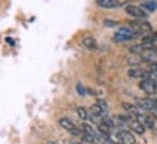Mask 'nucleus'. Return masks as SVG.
Listing matches in <instances>:
<instances>
[{
    "label": "nucleus",
    "instance_id": "nucleus-7",
    "mask_svg": "<svg viewBox=\"0 0 157 144\" xmlns=\"http://www.w3.org/2000/svg\"><path fill=\"white\" fill-rule=\"evenodd\" d=\"M125 2H120V0H97V5L100 7H105V9H113V7H120L123 6Z\"/></svg>",
    "mask_w": 157,
    "mask_h": 144
},
{
    "label": "nucleus",
    "instance_id": "nucleus-8",
    "mask_svg": "<svg viewBox=\"0 0 157 144\" xmlns=\"http://www.w3.org/2000/svg\"><path fill=\"white\" fill-rule=\"evenodd\" d=\"M137 120L147 128H154L156 127V118L153 115H138Z\"/></svg>",
    "mask_w": 157,
    "mask_h": 144
},
{
    "label": "nucleus",
    "instance_id": "nucleus-11",
    "mask_svg": "<svg viewBox=\"0 0 157 144\" xmlns=\"http://www.w3.org/2000/svg\"><path fill=\"white\" fill-rule=\"evenodd\" d=\"M121 134V144H136V138L130 131H120Z\"/></svg>",
    "mask_w": 157,
    "mask_h": 144
},
{
    "label": "nucleus",
    "instance_id": "nucleus-15",
    "mask_svg": "<svg viewBox=\"0 0 157 144\" xmlns=\"http://www.w3.org/2000/svg\"><path fill=\"white\" fill-rule=\"evenodd\" d=\"M76 114H78V117H79L81 120H88V118H90L88 111H86L84 107H78V108H76Z\"/></svg>",
    "mask_w": 157,
    "mask_h": 144
},
{
    "label": "nucleus",
    "instance_id": "nucleus-14",
    "mask_svg": "<svg viewBox=\"0 0 157 144\" xmlns=\"http://www.w3.org/2000/svg\"><path fill=\"white\" fill-rule=\"evenodd\" d=\"M81 130L84 131V134H91V135H98V131H95V130L92 128L91 125H88V124H82L81 125Z\"/></svg>",
    "mask_w": 157,
    "mask_h": 144
},
{
    "label": "nucleus",
    "instance_id": "nucleus-2",
    "mask_svg": "<svg viewBox=\"0 0 157 144\" xmlns=\"http://www.w3.org/2000/svg\"><path fill=\"white\" fill-rule=\"evenodd\" d=\"M136 107H138L141 111H154L157 110V104L150 98H137L136 100Z\"/></svg>",
    "mask_w": 157,
    "mask_h": 144
},
{
    "label": "nucleus",
    "instance_id": "nucleus-6",
    "mask_svg": "<svg viewBox=\"0 0 157 144\" xmlns=\"http://www.w3.org/2000/svg\"><path fill=\"white\" fill-rule=\"evenodd\" d=\"M140 58L144 62H154L157 61V49H144Z\"/></svg>",
    "mask_w": 157,
    "mask_h": 144
},
{
    "label": "nucleus",
    "instance_id": "nucleus-24",
    "mask_svg": "<svg viewBox=\"0 0 157 144\" xmlns=\"http://www.w3.org/2000/svg\"><path fill=\"white\" fill-rule=\"evenodd\" d=\"M46 144H58L56 141H53V140H48V141H46Z\"/></svg>",
    "mask_w": 157,
    "mask_h": 144
},
{
    "label": "nucleus",
    "instance_id": "nucleus-10",
    "mask_svg": "<svg viewBox=\"0 0 157 144\" xmlns=\"http://www.w3.org/2000/svg\"><path fill=\"white\" fill-rule=\"evenodd\" d=\"M128 127L133 130L134 133H137V134H144V131H146V130H144L146 127H144L138 120H130L128 121Z\"/></svg>",
    "mask_w": 157,
    "mask_h": 144
},
{
    "label": "nucleus",
    "instance_id": "nucleus-13",
    "mask_svg": "<svg viewBox=\"0 0 157 144\" xmlns=\"http://www.w3.org/2000/svg\"><path fill=\"white\" fill-rule=\"evenodd\" d=\"M141 9H146L147 12H154L157 9V2H144L141 5Z\"/></svg>",
    "mask_w": 157,
    "mask_h": 144
},
{
    "label": "nucleus",
    "instance_id": "nucleus-19",
    "mask_svg": "<svg viewBox=\"0 0 157 144\" xmlns=\"http://www.w3.org/2000/svg\"><path fill=\"white\" fill-rule=\"evenodd\" d=\"M104 25L107 28H114V26H118V22H115V20H109V19H105L104 20Z\"/></svg>",
    "mask_w": 157,
    "mask_h": 144
},
{
    "label": "nucleus",
    "instance_id": "nucleus-12",
    "mask_svg": "<svg viewBox=\"0 0 157 144\" xmlns=\"http://www.w3.org/2000/svg\"><path fill=\"white\" fill-rule=\"evenodd\" d=\"M82 45L88 49H95L97 48V42L94 38H91V36H86V38L82 39Z\"/></svg>",
    "mask_w": 157,
    "mask_h": 144
},
{
    "label": "nucleus",
    "instance_id": "nucleus-9",
    "mask_svg": "<svg viewBox=\"0 0 157 144\" xmlns=\"http://www.w3.org/2000/svg\"><path fill=\"white\" fill-rule=\"evenodd\" d=\"M128 77L148 79V71H143V69H138V68H130L128 69Z\"/></svg>",
    "mask_w": 157,
    "mask_h": 144
},
{
    "label": "nucleus",
    "instance_id": "nucleus-17",
    "mask_svg": "<svg viewBox=\"0 0 157 144\" xmlns=\"http://www.w3.org/2000/svg\"><path fill=\"white\" fill-rule=\"evenodd\" d=\"M90 120L92 123H95V124H102V120H101V115H95V114H91L90 115Z\"/></svg>",
    "mask_w": 157,
    "mask_h": 144
},
{
    "label": "nucleus",
    "instance_id": "nucleus-1",
    "mask_svg": "<svg viewBox=\"0 0 157 144\" xmlns=\"http://www.w3.org/2000/svg\"><path fill=\"white\" fill-rule=\"evenodd\" d=\"M137 36V33L134 32L130 26H123L117 30V33L114 35V40L115 42H127V40H131Z\"/></svg>",
    "mask_w": 157,
    "mask_h": 144
},
{
    "label": "nucleus",
    "instance_id": "nucleus-4",
    "mask_svg": "<svg viewBox=\"0 0 157 144\" xmlns=\"http://www.w3.org/2000/svg\"><path fill=\"white\" fill-rule=\"evenodd\" d=\"M125 12L130 14V16H133V17H137V19H146L147 17V12H144L141 7H138V6H127L125 7Z\"/></svg>",
    "mask_w": 157,
    "mask_h": 144
},
{
    "label": "nucleus",
    "instance_id": "nucleus-23",
    "mask_svg": "<svg viewBox=\"0 0 157 144\" xmlns=\"http://www.w3.org/2000/svg\"><path fill=\"white\" fill-rule=\"evenodd\" d=\"M151 115H153V117H154V118H156V120H157V110L151 111Z\"/></svg>",
    "mask_w": 157,
    "mask_h": 144
},
{
    "label": "nucleus",
    "instance_id": "nucleus-21",
    "mask_svg": "<svg viewBox=\"0 0 157 144\" xmlns=\"http://www.w3.org/2000/svg\"><path fill=\"white\" fill-rule=\"evenodd\" d=\"M76 91H78L79 95H85L86 94V89L82 86V84H76Z\"/></svg>",
    "mask_w": 157,
    "mask_h": 144
},
{
    "label": "nucleus",
    "instance_id": "nucleus-5",
    "mask_svg": "<svg viewBox=\"0 0 157 144\" xmlns=\"http://www.w3.org/2000/svg\"><path fill=\"white\" fill-rule=\"evenodd\" d=\"M59 125H61V127H63L65 130H68V131H69V133H72L74 135H78L79 133H81L79 130L76 128V125L74 124V123H72L69 118H65V117L59 120Z\"/></svg>",
    "mask_w": 157,
    "mask_h": 144
},
{
    "label": "nucleus",
    "instance_id": "nucleus-22",
    "mask_svg": "<svg viewBox=\"0 0 157 144\" xmlns=\"http://www.w3.org/2000/svg\"><path fill=\"white\" fill-rule=\"evenodd\" d=\"M150 72H153V74H156V75H157V62L153 63L151 66H150Z\"/></svg>",
    "mask_w": 157,
    "mask_h": 144
},
{
    "label": "nucleus",
    "instance_id": "nucleus-18",
    "mask_svg": "<svg viewBox=\"0 0 157 144\" xmlns=\"http://www.w3.org/2000/svg\"><path fill=\"white\" fill-rule=\"evenodd\" d=\"M91 114H95V115H102L104 114V112H102V111H101V108L98 105H97V104H94V105L91 107Z\"/></svg>",
    "mask_w": 157,
    "mask_h": 144
},
{
    "label": "nucleus",
    "instance_id": "nucleus-25",
    "mask_svg": "<svg viewBox=\"0 0 157 144\" xmlns=\"http://www.w3.org/2000/svg\"><path fill=\"white\" fill-rule=\"evenodd\" d=\"M72 144H78V143H72Z\"/></svg>",
    "mask_w": 157,
    "mask_h": 144
},
{
    "label": "nucleus",
    "instance_id": "nucleus-20",
    "mask_svg": "<svg viewBox=\"0 0 157 144\" xmlns=\"http://www.w3.org/2000/svg\"><path fill=\"white\" fill-rule=\"evenodd\" d=\"M97 105L100 107L102 112H105V111H107V102H105L104 100H98V101H97Z\"/></svg>",
    "mask_w": 157,
    "mask_h": 144
},
{
    "label": "nucleus",
    "instance_id": "nucleus-3",
    "mask_svg": "<svg viewBox=\"0 0 157 144\" xmlns=\"http://www.w3.org/2000/svg\"><path fill=\"white\" fill-rule=\"evenodd\" d=\"M140 88L147 94H157V81L156 79H143L140 82Z\"/></svg>",
    "mask_w": 157,
    "mask_h": 144
},
{
    "label": "nucleus",
    "instance_id": "nucleus-16",
    "mask_svg": "<svg viewBox=\"0 0 157 144\" xmlns=\"http://www.w3.org/2000/svg\"><path fill=\"white\" fill-rule=\"evenodd\" d=\"M95 140H97L95 135L84 134V133H82V141H85V143H88V144H92V143H95Z\"/></svg>",
    "mask_w": 157,
    "mask_h": 144
}]
</instances>
